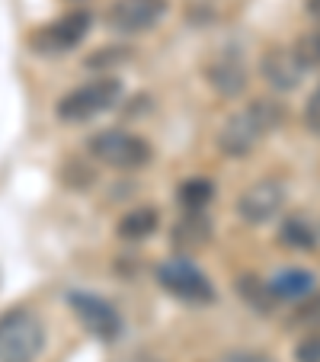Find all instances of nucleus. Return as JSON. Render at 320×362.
<instances>
[{
	"instance_id": "1",
	"label": "nucleus",
	"mask_w": 320,
	"mask_h": 362,
	"mask_svg": "<svg viewBox=\"0 0 320 362\" xmlns=\"http://www.w3.org/2000/svg\"><path fill=\"white\" fill-rule=\"evenodd\" d=\"M285 119V110H282L275 100H253L247 103L244 110H237L231 119H225L218 132V151L225 158H247L253 148H259L269 132H275V125Z\"/></svg>"
},
{
	"instance_id": "2",
	"label": "nucleus",
	"mask_w": 320,
	"mask_h": 362,
	"mask_svg": "<svg viewBox=\"0 0 320 362\" xmlns=\"http://www.w3.org/2000/svg\"><path fill=\"white\" fill-rule=\"evenodd\" d=\"M90 158L96 164L109 167V170H141L154 160V148H150L148 138H141L138 132H125V129H106L96 132L93 138L87 141Z\"/></svg>"
},
{
	"instance_id": "3",
	"label": "nucleus",
	"mask_w": 320,
	"mask_h": 362,
	"mask_svg": "<svg viewBox=\"0 0 320 362\" xmlns=\"http://www.w3.org/2000/svg\"><path fill=\"white\" fill-rule=\"evenodd\" d=\"M122 100V81L109 74H100L87 83H77L74 90L58 100L55 112L64 122H90V119L102 116V112L116 110V103Z\"/></svg>"
},
{
	"instance_id": "4",
	"label": "nucleus",
	"mask_w": 320,
	"mask_h": 362,
	"mask_svg": "<svg viewBox=\"0 0 320 362\" xmlns=\"http://www.w3.org/2000/svg\"><path fill=\"white\" fill-rule=\"evenodd\" d=\"M45 346V327L29 308L0 315V362H32Z\"/></svg>"
},
{
	"instance_id": "5",
	"label": "nucleus",
	"mask_w": 320,
	"mask_h": 362,
	"mask_svg": "<svg viewBox=\"0 0 320 362\" xmlns=\"http://www.w3.org/2000/svg\"><path fill=\"white\" fill-rule=\"evenodd\" d=\"M157 282L167 295H173L177 301L186 305H211L215 301V286L211 279L186 257H173L157 267Z\"/></svg>"
},
{
	"instance_id": "6",
	"label": "nucleus",
	"mask_w": 320,
	"mask_h": 362,
	"mask_svg": "<svg viewBox=\"0 0 320 362\" xmlns=\"http://www.w3.org/2000/svg\"><path fill=\"white\" fill-rule=\"evenodd\" d=\"M90 26H93V16H90L87 10H71V13L58 16L55 23L42 26L39 33L32 35L35 55H45V58L68 55L71 48H77L90 35Z\"/></svg>"
},
{
	"instance_id": "7",
	"label": "nucleus",
	"mask_w": 320,
	"mask_h": 362,
	"mask_svg": "<svg viewBox=\"0 0 320 362\" xmlns=\"http://www.w3.org/2000/svg\"><path fill=\"white\" fill-rule=\"evenodd\" d=\"M167 16V0H112L106 26L119 35H141Z\"/></svg>"
},
{
	"instance_id": "8",
	"label": "nucleus",
	"mask_w": 320,
	"mask_h": 362,
	"mask_svg": "<svg viewBox=\"0 0 320 362\" xmlns=\"http://www.w3.org/2000/svg\"><path fill=\"white\" fill-rule=\"evenodd\" d=\"M68 305L77 315V321L87 327V334H93L96 340H106V343L119 340V334H122V317H119V311L106 298H100V295H93V292H71Z\"/></svg>"
},
{
	"instance_id": "9",
	"label": "nucleus",
	"mask_w": 320,
	"mask_h": 362,
	"mask_svg": "<svg viewBox=\"0 0 320 362\" xmlns=\"http://www.w3.org/2000/svg\"><path fill=\"white\" fill-rule=\"evenodd\" d=\"M285 205V186L279 180H256L237 196V215L247 225H266L282 212Z\"/></svg>"
},
{
	"instance_id": "10",
	"label": "nucleus",
	"mask_w": 320,
	"mask_h": 362,
	"mask_svg": "<svg viewBox=\"0 0 320 362\" xmlns=\"http://www.w3.org/2000/svg\"><path fill=\"white\" fill-rule=\"evenodd\" d=\"M205 81L211 83V90L227 100H237L250 83V68H247L244 55L237 48H225L218 55H211L205 64Z\"/></svg>"
},
{
	"instance_id": "11",
	"label": "nucleus",
	"mask_w": 320,
	"mask_h": 362,
	"mask_svg": "<svg viewBox=\"0 0 320 362\" xmlns=\"http://www.w3.org/2000/svg\"><path fill=\"white\" fill-rule=\"evenodd\" d=\"M259 74H263V81L273 90L292 93V90H298L301 83H304L307 68H304V62L295 55V48H269V52H263V58H259Z\"/></svg>"
},
{
	"instance_id": "12",
	"label": "nucleus",
	"mask_w": 320,
	"mask_h": 362,
	"mask_svg": "<svg viewBox=\"0 0 320 362\" xmlns=\"http://www.w3.org/2000/svg\"><path fill=\"white\" fill-rule=\"evenodd\" d=\"M170 240L179 253L202 250V247L211 240V221L205 218V212H183V218L173 225Z\"/></svg>"
},
{
	"instance_id": "13",
	"label": "nucleus",
	"mask_w": 320,
	"mask_h": 362,
	"mask_svg": "<svg viewBox=\"0 0 320 362\" xmlns=\"http://www.w3.org/2000/svg\"><path fill=\"white\" fill-rule=\"evenodd\" d=\"M157 228H160V212L154 205H135L119 218L116 234L122 240H129V244H138V240H148Z\"/></svg>"
},
{
	"instance_id": "14",
	"label": "nucleus",
	"mask_w": 320,
	"mask_h": 362,
	"mask_svg": "<svg viewBox=\"0 0 320 362\" xmlns=\"http://www.w3.org/2000/svg\"><path fill=\"white\" fill-rule=\"evenodd\" d=\"M314 282H317L314 273H307L301 267H288V269H279L269 279V288H273V295L279 301H301L314 292Z\"/></svg>"
},
{
	"instance_id": "15",
	"label": "nucleus",
	"mask_w": 320,
	"mask_h": 362,
	"mask_svg": "<svg viewBox=\"0 0 320 362\" xmlns=\"http://www.w3.org/2000/svg\"><path fill=\"white\" fill-rule=\"evenodd\" d=\"M215 199V180L211 177H189L177 186V202L183 212H205Z\"/></svg>"
},
{
	"instance_id": "16",
	"label": "nucleus",
	"mask_w": 320,
	"mask_h": 362,
	"mask_svg": "<svg viewBox=\"0 0 320 362\" xmlns=\"http://www.w3.org/2000/svg\"><path fill=\"white\" fill-rule=\"evenodd\" d=\"M237 295L247 301L250 311H256V315H263V317H269L275 311V305H279V298L273 295L269 282L256 279V276H240L237 279Z\"/></svg>"
},
{
	"instance_id": "17",
	"label": "nucleus",
	"mask_w": 320,
	"mask_h": 362,
	"mask_svg": "<svg viewBox=\"0 0 320 362\" xmlns=\"http://www.w3.org/2000/svg\"><path fill=\"white\" fill-rule=\"evenodd\" d=\"M279 244L292 247V250H311V247L317 244V231H314V225L307 218L288 215L279 228Z\"/></svg>"
},
{
	"instance_id": "18",
	"label": "nucleus",
	"mask_w": 320,
	"mask_h": 362,
	"mask_svg": "<svg viewBox=\"0 0 320 362\" xmlns=\"http://www.w3.org/2000/svg\"><path fill=\"white\" fill-rule=\"evenodd\" d=\"M288 324L292 327H301V330H314L320 327V295H307V301L301 298V305L292 311V317H288Z\"/></svg>"
},
{
	"instance_id": "19",
	"label": "nucleus",
	"mask_w": 320,
	"mask_h": 362,
	"mask_svg": "<svg viewBox=\"0 0 320 362\" xmlns=\"http://www.w3.org/2000/svg\"><path fill=\"white\" fill-rule=\"evenodd\" d=\"M295 55L304 62V68H320V29H311L295 42Z\"/></svg>"
},
{
	"instance_id": "20",
	"label": "nucleus",
	"mask_w": 320,
	"mask_h": 362,
	"mask_svg": "<svg viewBox=\"0 0 320 362\" xmlns=\"http://www.w3.org/2000/svg\"><path fill=\"white\" fill-rule=\"evenodd\" d=\"M295 362H320V327L304 330V337L295 343Z\"/></svg>"
},
{
	"instance_id": "21",
	"label": "nucleus",
	"mask_w": 320,
	"mask_h": 362,
	"mask_svg": "<svg viewBox=\"0 0 320 362\" xmlns=\"http://www.w3.org/2000/svg\"><path fill=\"white\" fill-rule=\"evenodd\" d=\"M304 125H307V132L320 135V83H317V90H314V93L307 96V106H304Z\"/></svg>"
},
{
	"instance_id": "22",
	"label": "nucleus",
	"mask_w": 320,
	"mask_h": 362,
	"mask_svg": "<svg viewBox=\"0 0 320 362\" xmlns=\"http://www.w3.org/2000/svg\"><path fill=\"white\" fill-rule=\"evenodd\" d=\"M221 362H273V359L263 353H227Z\"/></svg>"
},
{
	"instance_id": "23",
	"label": "nucleus",
	"mask_w": 320,
	"mask_h": 362,
	"mask_svg": "<svg viewBox=\"0 0 320 362\" xmlns=\"http://www.w3.org/2000/svg\"><path fill=\"white\" fill-rule=\"evenodd\" d=\"M307 13H311L314 20L320 23V0H307Z\"/></svg>"
}]
</instances>
